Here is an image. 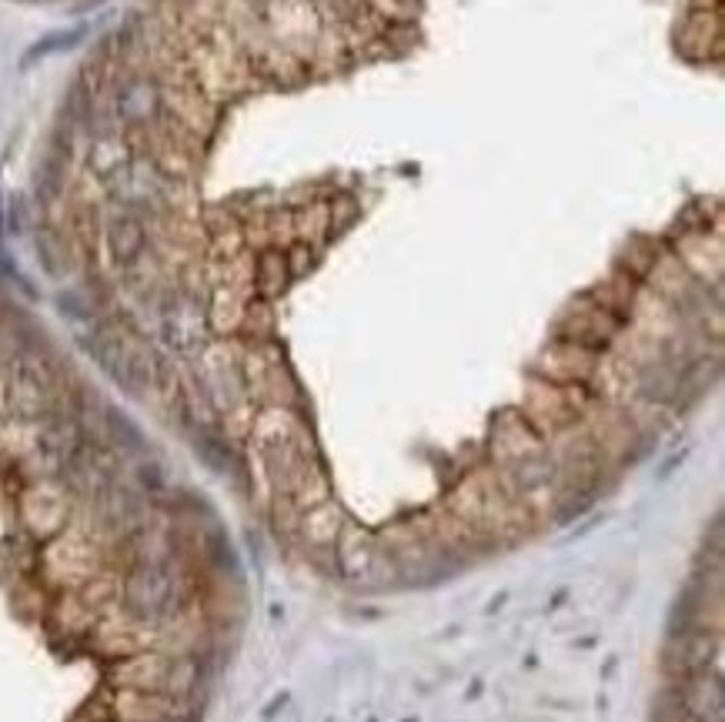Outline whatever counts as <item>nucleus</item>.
Returning a JSON list of instances; mask_svg holds the SVG:
<instances>
[{"instance_id": "obj_1", "label": "nucleus", "mask_w": 725, "mask_h": 722, "mask_svg": "<svg viewBox=\"0 0 725 722\" xmlns=\"http://www.w3.org/2000/svg\"><path fill=\"white\" fill-rule=\"evenodd\" d=\"M37 562H41L37 565V575H41V582L47 589L77 592L84 582H91L94 575L104 569V552L91 535L64 529L41 545Z\"/></svg>"}, {"instance_id": "obj_2", "label": "nucleus", "mask_w": 725, "mask_h": 722, "mask_svg": "<svg viewBox=\"0 0 725 722\" xmlns=\"http://www.w3.org/2000/svg\"><path fill=\"white\" fill-rule=\"evenodd\" d=\"M17 515H21V525L31 539L47 542L57 532H64L67 522H71V499H67L61 485L34 482L31 489L17 495Z\"/></svg>"}, {"instance_id": "obj_3", "label": "nucleus", "mask_w": 725, "mask_h": 722, "mask_svg": "<svg viewBox=\"0 0 725 722\" xmlns=\"http://www.w3.org/2000/svg\"><path fill=\"white\" fill-rule=\"evenodd\" d=\"M91 636L101 652H107L114 659H124V656H134V652L158 646V622L134 616V612H121V616L104 612V616H97Z\"/></svg>"}, {"instance_id": "obj_4", "label": "nucleus", "mask_w": 725, "mask_h": 722, "mask_svg": "<svg viewBox=\"0 0 725 722\" xmlns=\"http://www.w3.org/2000/svg\"><path fill=\"white\" fill-rule=\"evenodd\" d=\"M171 662L161 649H144L134 656L117 659L111 682L117 689H141V692H164L171 676Z\"/></svg>"}, {"instance_id": "obj_5", "label": "nucleus", "mask_w": 725, "mask_h": 722, "mask_svg": "<svg viewBox=\"0 0 725 722\" xmlns=\"http://www.w3.org/2000/svg\"><path fill=\"white\" fill-rule=\"evenodd\" d=\"M114 716L124 722H158L174 716V696L168 692H141V689H121L114 699Z\"/></svg>"}, {"instance_id": "obj_6", "label": "nucleus", "mask_w": 725, "mask_h": 722, "mask_svg": "<svg viewBox=\"0 0 725 722\" xmlns=\"http://www.w3.org/2000/svg\"><path fill=\"white\" fill-rule=\"evenodd\" d=\"M107 245H111V255L121 261V265H131V261L144 251V224L137 218H117L111 228H107Z\"/></svg>"}, {"instance_id": "obj_7", "label": "nucleus", "mask_w": 725, "mask_h": 722, "mask_svg": "<svg viewBox=\"0 0 725 722\" xmlns=\"http://www.w3.org/2000/svg\"><path fill=\"white\" fill-rule=\"evenodd\" d=\"M51 616H54L57 626L67 629V632H91L94 622H97V612L87 606V602L77 592H61V595H57L54 606H51Z\"/></svg>"}, {"instance_id": "obj_8", "label": "nucleus", "mask_w": 725, "mask_h": 722, "mask_svg": "<svg viewBox=\"0 0 725 722\" xmlns=\"http://www.w3.org/2000/svg\"><path fill=\"white\" fill-rule=\"evenodd\" d=\"M158 722H171V719H158Z\"/></svg>"}]
</instances>
